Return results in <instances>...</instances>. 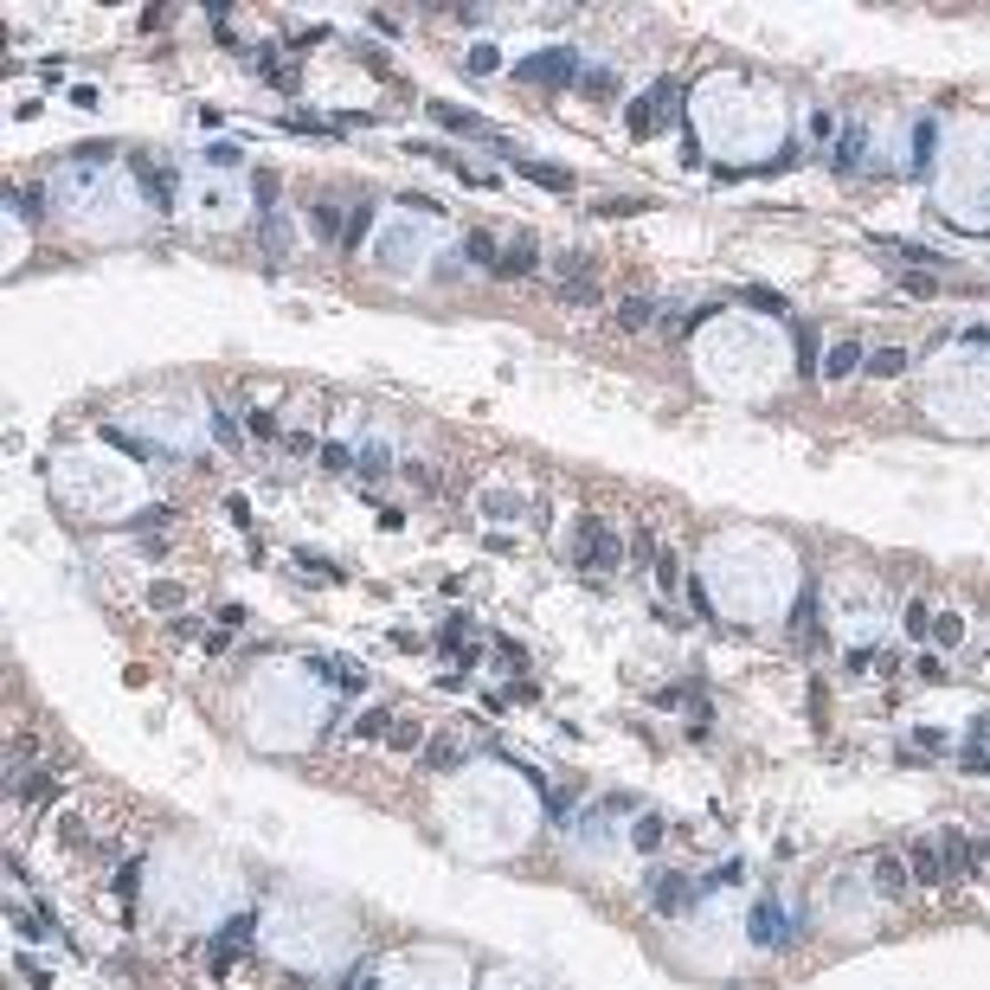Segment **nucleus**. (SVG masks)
Masks as SVG:
<instances>
[{"instance_id": "f257e3e1", "label": "nucleus", "mask_w": 990, "mask_h": 990, "mask_svg": "<svg viewBox=\"0 0 990 990\" xmlns=\"http://www.w3.org/2000/svg\"><path fill=\"white\" fill-rule=\"evenodd\" d=\"M572 560H579L586 572H611L624 560V540L604 528V521H579V540H572Z\"/></svg>"}, {"instance_id": "f03ea898", "label": "nucleus", "mask_w": 990, "mask_h": 990, "mask_svg": "<svg viewBox=\"0 0 990 990\" xmlns=\"http://www.w3.org/2000/svg\"><path fill=\"white\" fill-rule=\"evenodd\" d=\"M669 97H675V77H663V84H650V91H643L637 103L624 109V129H630V142H643V135H650L656 123H663V103H669Z\"/></svg>"}, {"instance_id": "7ed1b4c3", "label": "nucleus", "mask_w": 990, "mask_h": 990, "mask_svg": "<svg viewBox=\"0 0 990 990\" xmlns=\"http://www.w3.org/2000/svg\"><path fill=\"white\" fill-rule=\"evenodd\" d=\"M528 84H579V59L572 52H540V59H521Z\"/></svg>"}, {"instance_id": "20e7f679", "label": "nucleus", "mask_w": 990, "mask_h": 990, "mask_svg": "<svg viewBox=\"0 0 990 990\" xmlns=\"http://www.w3.org/2000/svg\"><path fill=\"white\" fill-rule=\"evenodd\" d=\"M244 939H251V914H238V920H232L226 932H219V939H212V946H206V971H212V978H226V971H232V958H238V946H244Z\"/></svg>"}, {"instance_id": "39448f33", "label": "nucleus", "mask_w": 990, "mask_h": 990, "mask_svg": "<svg viewBox=\"0 0 990 990\" xmlns=\"http://www.w3.org/2000/svg\"><path fill=\"white\" fill-rule=\"evenodd\" d=\"M753 939H759V946H785V939H791V914H785L772 894L753 906Z\"/></svg>"}, {"instance_id": "423d86ee", "label": "nucleus", "mask_w": 990, "mask_h": 990, "mask_svg": "<svg viewBox=\"0 0 990 990\" xmlns=\"http://www.w3.org/2000/svg\"><path fill=\"white\" fill-rule=\"evenodd\" d=\"M874 894H888V900H906V894H914V882H906V862L888 856V849L874 856Z\"/></svg>"}, {"instance_id": "0eeeda50", "label": "nucleus", "mask_w": 990, "mask_h": 990, "mask_svg": "<svg viewBox=\"0 0 990 990\" xmlns=\"http://www.w3.org/2000/svg\"><path fill=\"white\" fill-rule=\"evenodd\" d=\"M695 894H701L695 882H682V874H663V882H656V900H650V906L669 920V914H682V906H695Z\"/></svg>"}, {"instance_id": "6e6552de", "label": "nucleus", "mask_w": 990, "mask_h": 990, "mask_svg": "<svg viewBox=\"0 0 990 990\" xmlns=\"http://www.w3.org/2000/svg\"><path fill=\"white\" fill-rule=\"evenodd\" d=\"M534 264H540V244H534V238H521V244H508V251H502V264H495V270H489V277H502V283H515V277H528V270H534Z\"/></svg>"}, {"instance_id": "1a4fd4ad", "label": "nucleus", "mask_w": 990, "mask_h": 990, "mask_svg": "<svg viewBox=\"0 0 990 990\" xmlns=\"http://www.w3.org/2000/svg\"><path fill=\"white\" fill-rule=\"evenodd\" d=\"M856 367H868L862 341H830V354H823V379H842V373H856Z\"/></svg>"}, {"instance_id": "9d476101", "label": "nucleus", "mask_w": 990, "mask_h": 990, "mask_svg": "<svg viewBox=\"0 0 990 990\" xmlns=\"http://www.w3.org/2000/svg\"><path fill=\"white\" fill-rule=\"evenodd\" d=\"M515 168L528 174V180H540L547 194H566V187H572V174L560 168V161H528V155H515Z\"/></svg>"}, {"instance_id": "9b49d317", "label": "nucleus", "mask_w": 990, "mask_h": 990, "mask_svg": "<svg viewBox=\"0 0 990 990\" xmlns=\"http://www.w3.org/2000/svg\"><path fill=\"white\" fill-rule=\"evenodd\" d=\"M862 142H868V135H862V123H849V129H842V142L830 148V168H836V174H856V161H862Z\"/></svg>"}, {"instance_id": "f8f14e48", "label": "nucleus", "mask_w": 990, "mask_h": 990, "mask_svg": "<svg viewBox=\"0 0 990 990\" xmlns=\"http://www.w3.org/2000/svg\"><path fill=\"white\" fill-rule=\"evenodd\" d=\"M914 874H920V888H939V882H946V868H939V842H914Z\"/></svg>"}, {"instance_id": "ddd939ff", "label": "nucleus", "mask_w": 990, "mask_h": 990, "mask_svg": "<svg viewBox=\"0 0 990 990\" xmlns=\"http://www.w3.org/2000/svg\"><path fill=\"white\" fill-rule=\"evenodd\" d=\"M13 797H20V804H45V797H59V778H52V772H26L13 785Z\"/></svg>"}, {"instance_id": "4468645a", "label": "nucleus", "mask_w": 990, "mask_h": 990, "mask_svg": "<svg viewBox=\"0 0 990 990\" xmlns=\"http://www.w3.org/2000/svg\"><path fill=\"white\" fill-rule=\"evenodd\" d=\"M868 373H874V379H900V373H906V347H874V354H868Z\"/></svg>"}, {"instance_id": "2eb2a0df", "label": "nucleus", "mask_w": 990, "mask_h": 990, "mask_svg": "<svg viewBox=\"0 0 990 990\" xmlns=\"http://www.w3.org/2000/svg\"><path fill=\"white\" fill-rule=\"evenodd\" d=\"M335 219H341V212H335V206H322V200H315V206H309V232H315V238H322V244H335V238H347V232H341V226H335Z\"/></svg>"}, {"instance_id": "dca6fc26", "label": "nucleus", "mask_w": 990, "mask_h": 990, "mask_svg": "<svg viewBox=\"0 0 990 990\" xmlns=\"http://www.w3.org/2000/svg\"><path fill=\"white\" fill-rule=\"evenodd\" d=\"M425 116H437V123L457 129V135H470V129H476V116H470V109H457V103H425Z\"/></svg>"}, {"instance_id": "f3484780", "label": "nucleus", "mask_w": 990, "mask_h": 990, "mask_svg": "<svg viewBox=\"0 0 990 990\" xmlns=\"http://www.w3.org/2000/svg\"><path fill=\"white\" fill-rule=\"evenodd\" d=\"M650 315H656L650 296H624V302H618V328H643Z\"/></svg>"}, {"instance_id": "a211bd4d", "label": "nucleus", "mask_w": 990, "mask_h": 990, "mask_svg": "<svg viewBox=\"0 0 990 990\" xmlns=\"http://www.w3.org/2000/svg\"><path fill=\"white\" fill-rule=\"evenodd\" d=\"M463 258H470V264H489V270L502 264V251H495V238H489V232H470V238H463Z\"/></svg>"}, {"instance_id": "6ab92c4d", "label": "nucleus", "mask_w": 990, "mask_h": 990, "mask_svg": "<svg viewBox=\"0 0 990 990\" xmlns=\"http://www.w3.org/2000/svg\"><path fill=\"white\" fill-rule=\"evenodd\" d=\"M643 849V856H656V849H663V817H637V836H630Z\"/></svg>"}, {"instance_id": "aec40b11", "label": "nucleus", "mask_w": 990, "mask_h": 990, "mask_svg": "<svg viewBox=\"0 0 990 990\" xmlns=\"http://www.w3.org/2000/svg\"><path fill=\"white\" fill-rule=\"evenodd\" d=\"M387 727H393V714H387V707H367L361 721H354V733H361V739H379Z\"/></svg>"}, {"instance_id": "412c9836", "label": "nucleus", "mask_w": 990, "mask_h": 990, "mask_svg": "<svg viewBox=\"0 0 990 990\" xmlns=\"http://www.w3.org/2000/svg\"><path fill=\"white\" fill-rule=\"evenodd\" d=\"M419 739H425V727H419V721H399V727L387 733V746H393V753H411Z\"/></svg>"}, {"instance_id": "4be33fe9", "label": "nucleus", "mask_w": 990, "mask_h": 990, "mask_svg": "<svg viewBox=\"0 0 990 990\" xmlns=\"http://www.w3.org/2000/svg\"><path fill=\"white\" fill-rule=\"evenodd\" d=\"M457 759H463V753L451 746V739H437V746H425V765H431V772H451Z\"/></svg>"}, {"instance_id": "5701e85b", "label": "nucleus", "mask_w": 990, "mask_h": 990, "mask_svg": "<svg viewBox=\"0 0 990 990\" xmlns=\"http://www.w3.org/2000/svg\"><path fill=\"white\" fill-rule=\"evenodd\" d=\"M387 470H393L387 444H367V451H361V476H387Z\"/></svg>"}, {"instance_id": "b1692460", "label": "nucleus", "mask_w": 990, "mask_h": 990, "mask_svg": "<svg viewBox=\"0 0 990 990\" xmlns=\"http://www.w3.org/2000/svg\"><path fill=\"white\" fill-rule=\"evenodd\" d=\"M495 65H502V59H495V45H470V65H463V71H470V77H489Z\"/></svg>"}, {"instance_id": "393cba45", "label": "nucleus", "mask_w": 990, "mask_h": 990, "mask_svg": "<svg viewBox=\"0 0 990 990\" xmlns=\"http://www.w3.org/2000/svg\"><path fill=\"white\" fill-rule=\"evenodd\" d=\"M932 637H939L946 650H952L958 637H965V624H958V611H939V624H932Z\"/></svg>"}, {"instance_id": "a878e982", "label": "nucleus", "mask_w": 990, "mask_h": 990, "mask_svg": "<svg viewBox=\"0 0 990 990\" xmlns=\"http://www.w3.org/2000/svg\"><path fill=\"white\" fill-rule=\"evenodd\" d=\"M663 322H669V335H695V328L707 322V309H689V315L675 309V315H663Z\"/></svg>"}, {"instance_id": "bb28decb", "label": "nucleus", "mask_w": 990, "mask_h": 990, "mask_svg": "<svg viewBox=\"0 0 990 990\" xmlns=\"http://www.w3.org/2000/svg\"><path fill=\"white\" fill-rule=\"evenodd\" d=\"M797 367H804V379L817 367V335H810V328H797Z\"/></svg>"}, {"instance_id": "cd10ccee", "label": "nucleus", "mask_w": 990, "mask_h": 990, "mask_svg": "<svg viewBox=\"0 0 990 990\" xmlns=\"http://www.w3.org/2000/svg\"><path fill=\"white\" fill-rule=\"evenodd\" d=\"M906 630H914V637H932V611H926V604H920V598H914V604H906Z\"/></svg>"}, {"instance_id": "c85d7f7f", "label": "nucleus", "mask_w": 990, "mask_h": 990, "mask_svg": "<svg viewBox=\"0 0 990 990\" xmlns=\"http://www.w3.org/2000/svg\"><path fill=\"white\" fill-rule=\"evenodd\" d=\"M746 302H753V309H765V315H785V296H778V290H746Z\"/></svg>"}, {"instance_id": "c756f323", "label": "nucleus", "mask_w": 990, "mask_h": 990, "mask_svg": "<svg viewBox=\"0 0 990 990\" xmlns=\"http://www.w3.org/2000/svg\"><path fill=\"white\" fill-rule=\"evenodd\" d=\"M367 219H373V206H354V219H347V238H341V244H347V251H354V244H361V232H367Z\"/></svg>"}, {"instance_id": "7c9ffc66", "label": "nucleus", "mask_w": 990, "mask_h": 990, "mask_svg": "<svg viewBox=\"0 0 990 990\" xmlns=\"http://www.w3.org/2000/svg\"><path fill=\"white\" fill-rule=\"evenodd\" d=\"M656 579H663L669 592L682 586V566H675V554H656Z\"/></svg>"}, {"instance_id": "2f4dec72", "label": "nucleus", "mask_w": 990, "mask_h": 990, "mask_svg": "<svg viewBox=\"0 0 990 990\" xmlns=\"http://www.w3.org/2000/svg\"><path fill=\"white\" fill-rule=\"evenodd\" d=\"M251 187H258V200L270 206V200H277V168H258V180H251Z\"/></svg>"}, {"instance_id": "473e14b6", "label": "nucleus", "mask_w": 990, "mask_h": 990, "mask_svg": "<svg viewBox=\"0 0 990 990\" xmlns=\"http://www.w3.org/2000/svg\"><path fill=\"white\" fill-rule=\"evenodd\" d=\"M347 463H354L347 444H322V470H347Z\"/></svg>"}, {"instance_id": "72a5a7b5", "label": "nucleus", "mask_w": 990, "mask_h": 990, "mask_svg": "<svg viewBox=\"0 0 990 990\" xmlns=\"http://www.w3.org/2000/svg\"><path fill=\"white\" fill-rule=\"evenodd\" d=\"M244 425H251V437H264V444H270V437H277V419H270V411H251V419H244Z\"/></svg>"}, {"instance_id": "f704fd0d", "label": "nucleus", "mask_w": 990, "mask_h": 990, "mask_svg": "<svg viewBox=\"0 0 990 990\" xmlns=\"http://www.w3.org/2000/svg\"><path fill=\"white\" fill-rule=\"evenodd\" d=\"M212 437H219V444H238V425L226 419V411H219V419H212Z\"/></svg>"}, {"instance_id": "c9c22d12", "label": "nucleus", "mask_w": 990, "mask_h": 990, "mask_svg": "<svg viewBox=\"0 0 990 990\" xmlns=\"http://www.w3.org/2000/svg\"><path fill=\"white\" fill-rule=\"evenodd\" d=\"M515 701H540V682H528V675H515V689H508Z\"/></svg>"}, {"instance_id": "e433bc0d", "label": "nucleus", "mask_w": 990, "mask_h": 990, "mask_svg": "<svg viewBox=\"0 0 990 990\" xmlns=\"http://www.w3.org/2000/svg\"><path fill=\"white\" fill-rule=\"evenodd\" d=\"M59 842H84V823H77V817H59Z\"/></svg>"}]
</instances>
